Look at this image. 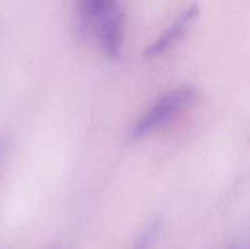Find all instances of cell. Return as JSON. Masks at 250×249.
<instances>
[{
	"instance_id": "1",
	"label": "cell",
	"mask_w": 250,
	"mask_h": 249,
	"mask_svg": "<svg viewBox=\"0 0 250 249\" xmlns=\"http://www.w3.org/2000/svg\"><path fill=\"white\" fill-rule=\"evenodd\" d=\"M85 19L94 26L104 53L118 58L125 45V14L116 2H89L82 5Z\"/></svg>"
},
{
	"instance_id": "2",
	"label": "cell",
	"mask_w": 250,
	"mask_h": 249,
	"mask_svg": "<svg viewBox=\"0 0 250 249\" xmlns=\"http://www.w3.org/2000/svg\"><path fill=\"white\" fill-rule=\"evenodd\" d=\"M194 99V91L191 87H179L158 97L153 104L136 120L133 126V138H143L157 130L164 128L182 114Z\"/></svg>"
},
{
	"instance_id": "3",
	"label": "cell",
	"mask_w": 250,
	"mask_h": 249,
	"mask_svg": "<svg viewBox=\"0 0 250 249\" xmlns=\"http://www.w3.org/2000/svg\"><path fill=\"white\" fill-rule=\"evenodd\" d=\"M198 5H191L186 10H182L181 16L167 27L164 34L158 38L157 41H153V45L146 50V57L153 58V57H160V55L167 53L168 50L175 46L177 43H181V40L186 36V33L189 31V27L192 26V23L198 17Z\"/></svg>"
},
{
	"instance_id": "4",
	"label": "cell",
	"mask_w": 250,
	"mask_h": 249,
	"mask_svg": "<svg viewBox=\"0 0 250 249\" xmlns=\"http://www.w3.org/2000/svg\"><path fill=\"white\" fill-rule=\"evenodd\" d=\"M158 232H160V222H150L145 229L140 232V236L136 237L135 244L131 249H153L155 243H157Z\"/></svg>"
},
{
	"instance_id": "5",
	"label": "cell",
	"mask_w": 250,
	"mask_h": 249,
	"mask_svg": "<svg viewBox=\"0 0 250 249\" xmlns=\"http://www.w3.org/2000/svg\"><path fill=\"white\" fill-rule=\"evenodd\" d=\"M5 149H7V142H5V140L0 138V160H2L3 154H5Z\"/></svg>"
}]
</instances>
